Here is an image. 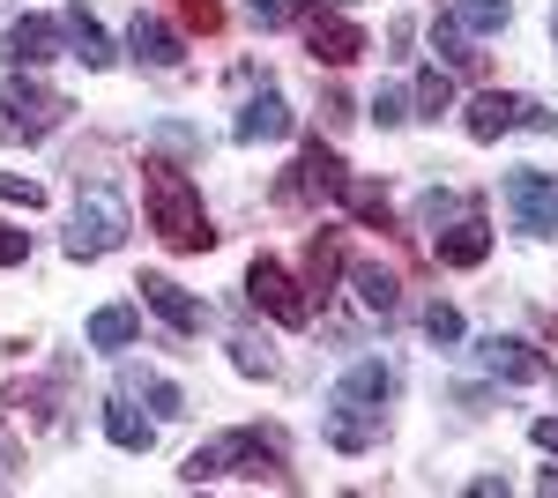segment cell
Segmentation results:
<instances>
[{"label":"cell","mask_w":558,"mask_h":498,"mask_svg":"<svg viewBox=\"0 0 558 498\" xmlns=\"http://www.w3.org/2000/svg\"><path fill=\"white\" fill-rule=\"evenodd\" d=\"M142 208H149V231H157L172 253H209L216 246L202 186H194L172 157H149V165H142Z\"/></svg>","instance_id":"1"},{"label":"cell","mask_w":558,"mask_h":498,"mask_svg":"<svg viewBox=\"0 0 558 498\" xmlns=\"http://www.w3.org/2000/svg\"><path fill=\"white\" fill-rule=\"evenodd\" d=\"M387 402H395V373H387L380 357H357V365L336 379V402H328V447H343V454L373 447Z\"/></svg>","instance_id":"2"},{"label":"cell","mask_w":558,"mask_h":498,"mask_svg":"<svg viewBox=\"0 0 558 498\" xmlns=\"http://www.w3.org/2000/svg\"><path fill=\"white\" fill-rule=\"evenodd\" d=\"M260 469H276V439H260V432H223V439H209V447H194V454L179 461V484L260 476Z\"/></svg>","instance_id":"3"},{"label":"cell","mask_w":558,"mask_h":498,"mask_svg":"<svg viewBox=\"0 0 558 498\" xmlns=\"http://www.w3.org/2000/svg\"><path fill=\"white\" fill-rule=\"evenodd\" d=\"M128 246V202L112 186H89L75 202V223H68V253L75 260H105V253Z\"/></svg>","instance_id":"4"},{"label":"cell","mask_w":558,"mask_h":498,"mask_svg":"<svg viewBox=\"0 0 558 498\" xmlns=\"http://www.w3.org/2000/svg\"><path fill=\"white\" fill-rule=\"evenodd\" d=\"M343 186H350L343 157H336L328 142H305V149H299V165L276 179V202H283V208H305V202H343Z\"/></svg>","instance_id":"5"},{"label":"cell","mask_w":558,"mask_h":498,"mask_svg":"<svg viewBox=\"0 0 558 498\" xmlns=\"http://www.w3.org/2000/svg\"><path fill=\"white\" fill-rule=\"evenodd\" d=\"M60 120H68V97H60V89H45V83H8L0 89V126H8L15 142H45Z\"/></svg>","instance_id":"6"},{"label":"cell","mask_w":558,"mask_h":498,"mask_svg":"<svg viewBox=\"0 0 558 498\" xmlns=\"http://www.w3.org/2000/svg\"><path fill=\"white\" fill-rule=\"evenodd\" d=\"M507 216L529 239H558V171H507Z\"/></svg>","instance_id":"7"},{"label":"cell","mask_w":558,"mask_h":498,"mask_svg":"<svg viewBox=\"0 0 558 498\" xmlns=\"http://www.w3.org/2000/svg\"><path fill=\"white\" fill-rule=\"evenodd\" d=\"M470 142H499V134H514V126H536V134H558V112L544 105H529V97H507V89H484L470 105Z\"/></svg>","instance_id":"8"},{"label":"cell","mask_w":558,"mask_h":498,"mask_svg":"<svg viewBox=\"0 0 558 498\" xmlns=\"http://www.w3.org/2000/svg\"><path fill=\"white\" fill-rule=\"evenodd\" d=\"M246 297H254L268 320H283V328H305V313H313V297L291 283L283 260H254V268H246Z\"/></svg>","instance_id":"9"},{"label":"cell","mask_w":558,"mask_h":498,"mask_svg":"<svg viewBox=\"0 0 558 498\" xmlns=\"http://www.w3.org/2000/svg\"><path fill=\"white\" fill-rule=\"evenodd\" d=\"M299 31H305V52L328 60V68H350V60L365 52V31H357L350 15H336V8H305Z\"/></svg>","instance_id":"10"},{"label":"cell","mask_w":558,"mask_h":498,"mask_svg":"<svg viewBox=\"0 0 558 498\" xmlns=\"http://www.w3.org/2000/svg\"><path fill=\"white\" fill-rule=\"evenodd\" d=\"M60 45H68V23H52V15H23V23H8L0 60L31 75V68H45V60H60Z\"/></svg>","instance_id":"11"},{"label":"cell","mask_w":558,"mask_h":498,"mask_svg":"<svg viewBox=\"0 0 558 498\" xmlns=\"http://www.w3.org/2000/svg\"><path fill=\"white\" fill-rule=\"evenodd\" d=\"M476 365L492 379H514V387H536V379H544V357H536L521 335H484V342H476Z\"/></svg>","instance_id":"12"},{"label":"cell","mask_w":558,"mask_h":498,"mask_svg":"<svg viewBox=\"0 0 558 498\" xmlns=\"http://www.w3.org/2000/svg\"><path fill=\"white\" fill-rule=\"evenodd\" d=\"M231 134H239V142H283V134H291V105H283V89H268V83H260L254 97L239 105Z\"/></svg>","instance_id":"13"},{"label":"cell","mask_w":558,"mask_h":498,"mask_svg":"<svg viewBox=\"0 0 558 498\" xmlns=\"http://www.w3.org/2000/svg\"><path fill=\"white\" fill-rule=\"evenodd\" d=\"M134 291H142V305H149V313H157V320H165L172 335H194V328H202V305L179 291L172 276H142Z\"/></svg>","instance_id":"14"},{"label":"cell","mask_w":558,"mask_h":498,"mask_svg":"<svg viewBox=\"0 0 558 498\" xmlns=\"http://www.w3.org/2000/svg\"><path fill=\"white\" fill-rule=\"evenodd\" d=\"M484 253H492V223H484L476 208L439 231V260H447V268H484Z\"/></svg>","instance_id":"15"},{"label":"cell","mask_w":558,"mask_h":498,"mask_svg":"<svg viewBox=\"0 0 558 498\" xmlns=\"http://www.w3.org/2000/svg\"><path fill=\"white\" fill-rule=\"evenodd\" d=\"M128 52H134V60H149V68H179V60H186L179 31H172V23H157V15H134V23H128Z\"/></svg>","instance_id":"16"},{"label":"cell","mask_w":558,"mask_h":498,"mask_svg":"<svg viewBox=\"0 0 558 498\" xmlns=\"http://www.w3.org/2000/svg\"><path fill=\"white\" fill-rule=\"evenodd\" d=\"M350 291H357L365 313H380V320L402 313V283H395V268H380V260H357V268H350Z\"/></svg>","instance_id":"17"},{"label":"cell","mask_w":558,"mask_h":498,"mask_svg":"<svg viewBox=\"0 0 558 498\" xmlns=\"http://www.w3.org/2000/svg\"><path fill=\"white\" fill-rule=\"evenodd\" d=\"M105 439H112L120 454H149V439H157V424H149V416L134 410L128 394H112V402H105Z\"/></svg>","instance_id":"18"},{"label":"cell","mask_w":558,"mask_h":498,"mask_svg":"<svg viewBox=\"0 0 558 498\" xmlns=\"http://www.w3.org/2000/svg\"><path fill=\"white\" fill-rule=\"evenodd\" d=\"M142 335V305H97L89 313V350H128Z\"/></svg>","instance_id":"19"},{"label":"cell","mask_w":558,"mask_h":498,"mask_svg":"<svg viewBox=\"0 0 558 498\" xmlns=\"http://www.w3.org/2000/svg\"><path fill=\"white\" fill-rule=\"evenodd\" d=\"M68 45H75V60H83V68H112V60H120V52H112V38L97 31V15H89L83 0L68 8Z\"/></svg>","instance_id":"20"},{"label":"cell","mask_w":558,"mask_h":498,"mask_svg":"<svg viewBox=\"0 0 558 498\" xmlns=\"http://www.w3.org/2000/svg\"><path fill=\"white\" fill-rule=\"evenodd\" d=\"M336 276H343V231H320L313 246H305V291H336Z\"/></svg>","instance_id":"21"},{"label":"cell","mask_w":558,"mask_h":498,"mask_svg":"<svg viewBox=\"0 0 558 498\" xmlns=\"http://www.w3.org/2000/svg\"><path fill=\"white\" fill-rule=\"evenodd\" d=\"M447 15H454L470 38H499V31L514 23V8H507V0H447Z\"/></svg>","instance_id":"22"},{"label":"cell","mask_w":558,"mask_h":498,"mask_svg":"<svg viewBox=\"0 0 558 498\" xmlns=\"http://www.w3.org/2000/svg\"><path fill=\"white\" fill-rule=\"evenodd\" d=\"M343 208L357 216V223H373V231H387V223H395V202H387V186H373V179H350V186H343Z\"/></svg>","instance_id":"23"},{"label":"cell","mask_w":558,"mask_h":498,"mask_svg":"<svg viewBox=\"0 0 558 498\" xmlns=\"http://www.w3.org/2000/svg\"><path fill=\"white\" fill-rule=\"evenodd\" d=\"M470 31H462V23H454V15H432V52H447V60H454V68H476V60H484V52H470Z\"/></svg>","instance_id":"24"},{"label":"cell","mask_w":558,"mask_h":498,"mask_svg":"<svg viewBox=\"0 0 558 498\" xmlns=\"http://www.w3.org/2000/svg\"><path fill=\"white\" fill-rule=\"evenodd\" d=\"M447 105H454V83H447L439 68H425V75H417V112H425V120H439Z\"/></svg>","instance_id":"25"},{"label":"cell","mask_w":558,"mask_h":498,"mask_svg":"<svg viewBox=\"0 0 558 498\" xmlns=\"http://www.w3.org/2000/svg\"><path fill=\"white\" fill-rule=\"evenodd\" d=\"M305 8L299 0H246V23H254V31H283V23H299Z\"/></svg>","instance_id":"26"},{"label":"cell","mask_w":558,"mask_h":498,"mask_svg":"<svg viewBox=\"0 0 558 498\" xmlns=\"http://www.w3.org/2000/svg\"><path fill=\"white\" fill-rule=\"evenodd\" d=\"M165 157H202V134L194 126H179V120H157V134H149Z\"/></svg>","instance_id":"27"},{"label":"cell","mask_w":558,"mask_h":498,"mask_svg":"<svg viewBox=\"0 0 558 498\" xmlns=\"http://www.w3.org/2000/svg\"><path fill=\"white\" fill-rule=\"evenodd\" d=\"M231 365H239V373H246V379H276V357L260 350L254 335H239V342H231Z\"/></svg>","instance_id":"28"},{"label":"cell","mask_w":558,"mask_h":498,"mask_svg":"<svg viewBox=\"0 0 558 498\" xmlns=\"http://www.w3.org/2000/svg\"><path fill=\"white\" fill-rule=\"evenodd\" d=\"M128 387H142V402H149V410H157V416H179V410H186V402H179V387H172V379H157V373L128 379Z\"/></svg>","instance_id":"29"},{"label":"cell","mask_w":558,"mask_h":498,"mask_svg":"<svg viewBox=\"0 0 558 498\" xmlns=\"http://www.w3.org/2000/svg\"><path fill=\"white\" fill-rule=\"evenodd\" d=\"M425 335L439 342V350H447V342H462V313H454V305H425Z\"/></svg>","instance_id":"30"},{"label":"cell","mask_w":558,"mask_h":498,"mask_svg":"<svg viewBox=\"0 0 558 498\" xmlns=\"http://www.w3.org/2000/svg\"><path fill=\"white\" fill-rule=\"evenodd\" d=\"M0 202H15V208H45V186H38V179H15V171H0Z\"/></svg>","instance_id":"31"},{"label":"cell","mask_w":558,"mask_h":498,"mask_svg":"<svg viewBox=\"0 0 558 498\" xmlns=\"http://www.w3.org/2000/svg\"><path fill=\"white\" fill-rule=\"evenodd\" d=\"M410 105H417V97H402V89H380V97H373V120H380V126H402V120H417Z\"/></svg>","instance_id":"32"},{"label":"cell","mask_w":558,"mask_h":498,"mask_svg":"<svg viewBox=\"0 0 558 498\" xmlns=\"http://www.w3.org/2000/svg\"><path fill=\"white\" fill-rule=\"evenodd\" d=\"M454 216H470V202H454V194H425V223H454Z\"/></svg>","instance_id":"33"},{"label":"cell","mask_w":558,"mask_h":498,"mask_svg":"<svg viewBox=\"0 0 558 498\" xmlns=\"http://www.w3.org/2000/svg\"><path fill=\"white\" fill-rule=\"evenodd\" d=\"M23 253H31V231H8V223H0V268H15Z\"/></svg>","instance_id":"34"},{"label":"cell","mask_w":558,"mask_h":498,"mask_svg":"<svg viewBox=\"0 0 558 498\" xmlns=\"http://www.w3.org/2000/svg\"><path fill=\"white\" fill-rule=\"evenodd\" d=\"M186 23H194V31H216V23H223V8H216V0H186Z\"/></svg>","instance_id":"35"},{"label":"cell","mask_w":558,"mask_h":498,"mask_svg":"<svg viewBox=\"0 0 558 498\" xmlns=\"http://www.w3.org/2000/svg\"><path fill=\"white\" fill-rule=\"evenodd\" d=\"M536 447L558 461V416H536Z\"/></svg>","instance_id":"36"},{"label":"cell","mask_w":558,"mask_h":498,"mask_svg":"<svg viewBox=\"0 0 558 498\" xmlns=\"http://www.w3.org/2000/svg\"><path fill=\"white\" fill-rule=\"evenodd\" d=\"M551 45H558V8H551Z\"/></svg>","instance_id":"37"},{"label":"cell","mask_w":558,"mask_h":498,"mask_svg":"<svg viewBox=\"0 0 558 498\" xmlns=\"http://www.w3.org/2000/svg\"><path fill=\"white\" fill-rule=\"evenodd\" d=\"M0 469H8V454H0Z\"/></svg>","instance_id":"38"}]
</instances>
